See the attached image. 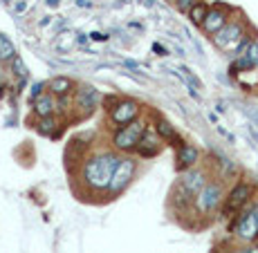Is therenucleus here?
<instances>
[{
  "mask_svg": "<svg viewBox=\"0 0 258 253\" xmlns=\"http://www.w3.org/2000/svg\"><path fill=\"white\" fill-rule=\"evenodd\" d=\"M117 163H119V157H117V152H112V150H101V152H94V155L88 157L81 166V180L88 191H92V193L108 191Z\"/></svg>",
  "mask_w": 258,
  "mask_h": 253,
  "instance_id": "1",
  "label": "nucleus"
},
{
  "mask_svg": "<svg viewBox=\"0 0 258 253\" xmlns=\"http://www.w3.org/2000/svg\"><path fill=\"white\" fill-rule=\"evenodd\" d=\"M146 128H148L146 123L137 121V119L131 123H126V126H121L115 135H112V148H115L117 152H135Z\"/></svg>",
  "mask_w": 258,
  "mask_h": 253,
  "instance_id": "2",
  "label": "nucleus"
},
{
  "mask_svg": "<svg viewBox=\"0 0 258 253\" xmlns=\"http://www.w3.org/2000/svg\"><path fill=\"white\" fill-rule=\"evenodd\" d=\"M135 171H137V161L133 157H126V159H119L117 168H115V175H112V182H110V195H119L121 191H126V186L133 182L135 177Z\"/></svg>",
  "mask_w": 258,
  "mask_h": 253,
  "instance_id": "3",
  "label": "nucleus"
},
{
  "mask_svg": "<svg viewBox=\"0 0 258 253\" xmlns=\"http://www.w3.org/2000/svg\"><path fill=\"white\" fill-rule=\"evenodd\" d=\"M242 38H245V25L240 21L227 23L220 32L213 34V43H216V47H220V49H236Z\"/></svg>",
  "mask_w": 258,
  "mask_h": 253,
  "instance_id": "4",
  "label": "nucleus"
},
{
  "mask_svg": "<svg viewBox=\"0 0 258 253\" xmlns=\"http://www.w3.org/2000/svg\"><path fill=\"white\" fill-rule=\"evenodd\" d=\"M140 110H142V106L135 99H119L115 106L110 108V121L121 128V126H126V123L135 121Z\"/></svg>",
  "mask_w": 258,
  "mask_h": 253,
  "instance_id": "5",
  "label": "nucleus"
},
{
  "mask_svg": "<svg viewBox=\"0 0 258 253\" xmlns=\"http://www.w3.org/2000/svg\"><path fill=\"white\" fill-rule=\"evenodd\" d=\"M220 202H222V186L218 182H207V186L196 197V208L200 213H211Z\"/></svg>",
  "mask_w": 258,
  "mask_h": 253,
  "instance_id": "6",
  "label": "nucleus"
},
{
  "mask_svg": "<svg viewBox=\"0 0 258 253\" xmlns=\"http://www.w3.org/2000/svg\"><path fill=\"white\" fill-rule=\"evenodd\" d=\"M236 233L242 237V240H254L258 235V204H254L249 211L238 215Z\"/></svg>",
  "mask_w": 258,
  "mask_h": 253,
  "instance_id": "7",
  "label": "nucleus"
},
{
  "mask_svg": "<svg viewBox=\"0 0 258 253\" xmlns=\"http://www.w3.org/2000/svg\"><path fill=\"white\" fill-rule=\"evenodd\" d=\"M251 197V186L249 184H236L231 188L229 197L225 202V208H222V215H231V213H238L242 206L249 202Z\"/></svg>",
  "mask_w": 258,
  "mask_h": 253,
  "instance_id": "8",
  "label": "nucleus"
},
{
  "mask_svg": "<svg viewBox=\"0 0 258 253\" xmlns=\"http://www.w3.org/2000/svg\"><path fill=\"white\" fill-rule=\"evenodd\" d=\"M160 135H157L155 128H146L144 130V135L140 139V146H137V155L144 157V159H148V157H155L160 155Z\"/></svg>",
  "mask_w": 258,
  "mask_h": 253,
  "instance_id": "9",
  "label": "nucleus"
},
{
  "mask_svg": "<svg viewBox=\"0 0 258 253\" xmlns=\"http://www.w3.org/2000/svg\"><path fill=\"white\" fill-rule=\"evenodd\" d=\"M94 106H97V90L92 86H79V90H74V108L88 115Z\"/></svg>",
  "mask_w": 258,
  "mask_h": 253,
  "instance_id": "10",
  "label": "nucleus"
},
{
  "mask_svg": "<svg viewBox=\"0 0 258 253\" xmlns=\"http://www.w3.org/2000/svg\"><path fill=\"white\" fill-rule=\"evenodd\" d=\"M32 110H34V115H36L38 119L41 117H52L54 110H56V99H54V94L52 92L38 94V97L32 101Z\"/></svg>",
  "mask_w": 258,
  "mask_h": 253,
  "instance_id": "11",
  "label": "nucleus"
},
{
  "mask_svg": "<svg viewBox=\"0 0 258 253\" xmlns=\"http://www.w3.org/2000/svg\"><path fill=\"white\" fill-rule=\"evenodd\" d=\"M200 159V152H198L196 146H191V143H182L180 148H177V171H188V168H193Z\"/></svg>",
  "mask_w": 258,
  "mask_h": 253,
  "instance_id": "12",
  "label": "nucleus"
},
{
  "mask_svg": "<svg viewBox=\"0 0 258 253\" xmlns=\"http://www.w3.org/2000/svg\"><path fill=\"white\" fill-rule=\"evenodd\" d=\"M225 25H227V14L222 12V9H209L205 23H202V29H205L207 34H216V32H220Z\"/></svg>",
  "mask_w": 258,
  "mask_h": 253,
  "instance_id": "13",
  "label": "nucleus"
},
{
  "mask_svg": "<svg viewBox=\"0 0 258 253\" xmlns=\"http://www.w3.org/2000/svg\"><path fill=\"white\" fill-rule=\"evenodd\" d=\"M47 88H49V92H52L54 97H63V94L74 92L72 90L74 83H72V78H68V76H54L52 81L47 83Z\"/></svg>",
  "mask_w": 258,
  "mask_h": 253,
  "instance_id": "14",
  "label": "nucleus"
},
{
  "mask_svg": "<svg viewBox=\"0 0 258 253\" xmlns=\"http://www.w3.org/2000/svg\"><path fill=\"white\" fill-rule=\"evenodd\" d=\"M157 130V135H160L162 139H166V141H175L177 139V132H175V128L171 126V123L166 121V119H157L155 121V126H153Z\"/></svg>",
  "mask_w": 258,
  "mask_h": 253,
  "instance_id": "15",
  "label": "nucleus"
},
{
  "mask_svg": "<svg viewBox=\"0 0 258 253\" xmlns=\"http://www.w3.org/2000/svg\"><path fill=\"white\" fill-rule=\"evenodd\" d=\"M14 58H16V47L7 36L0 34V61L5 63V61H14Z\"/></svg>",
  "mask_w": 258,
  "mask_h": 253,
  "instance_id": "16",
  "label": "nucleus"
},
{
  "mask_svg": "<svg viewBox=\"0 0 258 253\" xmlns=\"http://www.w3.org/2000/svg\"><path fill=\"white\" fill-rule=\"evenodd\" d=\"M56 119L54 117H41V121H38V126H36V130L41 132L43 137H54L56 135Z\"/></svg>",
  "mask_w": 258,
  "mask_h": 253,
  "instance_id": "17",
  "label": "nucleus"
},
{
  "mask_svg": "<svg viewBox=\"0 0 258 253\" xmlns=\"http://www.w3.org/2000/svg\"><path fill=\"white\" fill-rule=\"evenodd\" d=\"M207 14H209V7H207L205 3H198V5H193V7H191V12H188V18H191L193 25H200V27H202Z\"/></svg>",
  "mask_w": 258,
  "mask_h": 253,
  "instance_id": "18",
  "label": "nucleus"
},
{
  "mask_svg": "<svg viewBox=\"0 0 258 253\" xmlns=\"http://www.w3.org/2000/svg\"><path fill=\"white\" fill-rule=\"evenodd\" d=\"M193 5H198V0H175V7L180 9V12H191Z\"/></svg>",
  "mask_w": 258,
  "mask_h": 253,
  "instance_id": "19",
  "label": "nucleus"
},
{
  "mask_svg": "<svg viewBox=\"0 0 258 253\" xmlns=\"http://www.w3.org/2000/svg\"><path fill=\"white\" fill-rule=\"evenodd\" d=\"M245 54L251 58V63H254V65H258V41H256V43H251V45L247 47V52H245Z\"/></svg>",
  "mask_w": 258,
  "mask_h": 253,
  "instance_id": "20",
  "label": "nucleus"
},
{
  "mask_svg": "<svg viewBox=\"0 0 258 253\" xmlns=\"http://www.w3.org/2000/svg\"><path fill=\"white\" fill-rule=\"evenodd\" d=\"M43 88H45V83H36V86H34V90H32V99H36L38 94H43V92H41Z\"/></svg>",
  "mask_w": 258,
  "mask_h": 253,
  "instance_id": "21",
  "label": "nucleus"
},
{
  "mask_svg": "<svg viewBox=\"0 0 258 253\" xmlns=\"http://www.w3.org/2000/svg\"><path fill=\"white\" fill-rule=\"evenodd\" d=\"M92 38H94V41H106V36H103V34H92Z\"/></svg>",
  "mask_w": 258,
  "mask_h": 253,
  "instance_id": "22",
  "label": "nucleus"
},
{
  "mask_svg": "<svg viewBox=\"0 0 258 253\" xmlns=\"http://www.w3.org/2000/svg\"><path fill=\"white\" fill-rule=\"evenodd\" d=\"M240 253H256V251H240Z\"/></svg>",
  "mask_w": 258,
  "mask_h": 253,
  "instance_id": "23",
  "label": "nucleus"
}]
</instances>
